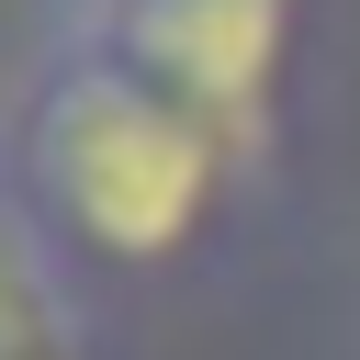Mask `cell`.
I'll return each instance as SVG.
<instances>
[{
  "label": "cell",
  "mask_w": 360,
  "mask_h": 360,
  "mask_svg": "<svg viewBox=\"0 0 360 360\" xmlns=\"http://www.w3.org/2000/svg\"><path fill=\"white\" fill-rule=\"evenodd\" d=\"M79 11H101V0H34V22H79Z\"/></svg>",
  "instance_id": "4"
},
{
  "label": "cell",
  "mask_w": 360,
  "mask_h": 360,
  "mask_svg": "<svg viewBox=\"0 0 360 360\" xmlns=\"http://www.w3.org/2000/svg\"><path fill=\"white\" fill-rule=\"evenodd\" d=\"M0 360H112V326H79V338H34V349H0Z\"/></svg>",
  "instance_id": "3"
},
{
  "label": "cell",
  "mask_w": 360,
  "mask_h": 360,
  "mask_svg": "<svg viewBox=\"0 0 360 360\" xmlns=\"http://www.w3.org/2000/svg\"><path fill=\"white\" fill-rule=\"evenodd\" d=\"M248 180L281 169L315 79V0H101L90 11Z\"/></svg>",
  "instance_id": "2"
},
{
  "label": "cell",
  "mask_w": 360,
  "mask_h": 360,
  "mask_svg": "<svg viewBox=\"0 0 360 360\" xmlns=\"http://www.w3.org/2000/svg\"><path fill=\"white\" fill-rule=\"evenodd\" d=\"M248 169L79 11L34 22L11 90H0V202L11 225L101 304L180 292L248 214Z\"/></svg>",
  "instance_id": "1"
}]
</instances>
